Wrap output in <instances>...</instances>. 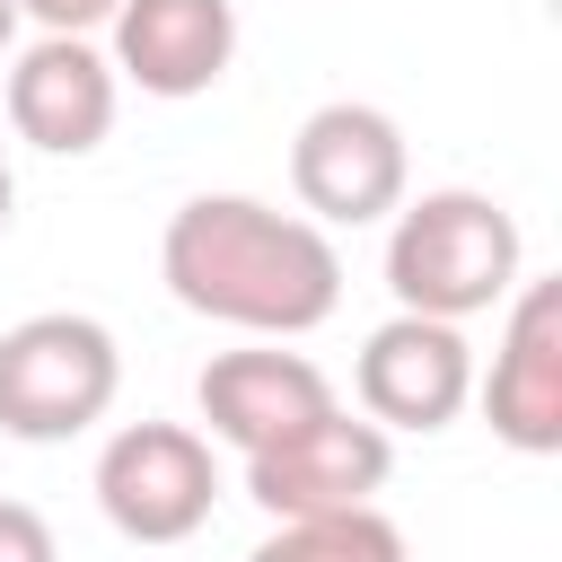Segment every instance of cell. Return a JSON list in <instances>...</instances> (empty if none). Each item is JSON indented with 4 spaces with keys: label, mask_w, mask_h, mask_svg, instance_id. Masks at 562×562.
I'll return each instance as SVG.
<instances>
[{
    "label": "cell",
    "mask_w": 562,
    "mask_h": 562,
    "mask_svg": "<svg viewBox=\"0 0 562 562\" xmlns=\"http://www.w3.org/2000/svg\"><path fill=\"white\" fill-rule=\"evenodd\" d=\"M518 220L474 193V184H439L422 202H395V228H386V290L404 316H439V325H465L483 307H501L518 290Z\"/></svg>",
    "instance_id": "obj_2"
},
{
    "label": "cell",
    "mask_w": 562,
    "mask_h": 562,
    "mask_svg": "<svg viewBox=\"0 0 562 562\" xmlns=\"http://www.w3.org/2000/svg\"><path fill=\"white\" fill-rule=\"evenodd\" d=\"M123 395V351L97 316L44 307L0 334V430L9 439H79L114 413Z\"/></svg>",
    "instance_id": "obj_3"
},
{
    "label": "cell",
    "mask_w": 562,
    "mask_h": 562,
    "mask_svg": "<svg viewBox=\"0 0 562 562\" xmlns=\"http://www.w3.org/2000/svg\"><path fill=\"white\" fill-rule=\"evenodd\" d=\"M9 35H18V0H0V53H9Z\"/></svg>",
    "instance_id": "obj_15"
},
{
    "label": "cell",
    "mask_w": 562,
    "mask_h": 562,
    "mask_svg": "<svg viewBox=\"0 0 562 562\" xmlns=\"http://www.w3.org/2000/svg\"><path fill=\"white\" fill-rule=\"evenodd\" d=\"M404 176H413V158H404L395 114H378V105H360V97L316 105V114L299 123V140H290V184H299V202H307L316 228L395 220Z\"/></svg>",
    "instance_id": "obj_5"
},
{
    "label": "cell",
    "mask_w": 562,
    "mask_h": 562,
    "mask_svg": "<svg viewBox=\"0 0 562 562\" xmlns=\"http://www.w3.org/2000/svg\"><path fill=\"white\" fill-rule=\"evenodd\" d=\"M9 123H18V140L53 149V158H88L114 132V61L88 35L26 44L9 70Z\"/></svg>",
    "instance_id": "obj_11"
},
{
    "label": "cell",
    "mask_w": 562,
    "mask_h": 562,
    "mask_svg": "<svg viewBox=\"0 0 562 562\" xmlns=\"http://www.w3.org/2000/svg\"><path fill=\"white\" fill-rule=\"evenodd\" d=\"M158 272H167L176 307L237 325V334H272V342L316 334L342 307L334 237L255 193H193L158 237Z\"/></svg>",
    "instance_id": "obj_1"
},
{
    "label": "cell",
    "mask_w": 562,
    "mask_h": 562,
    "mask_svg": "<svg viewBox=\"0 0 562 562\" xmlns=\"http://www.w3.org/2000/svg\"><path fill=\"white\" fill-rule=\"evenodd\" d=\"M9 202H18V184H9V167H0V228H9Z\"/></svg>",
    "instance_id": "obj_16"
},
{
    "label": "cell",
    "mask_w": 562,
    "mask_h": 562,
    "mask_svg": "<svg viewBox=\"0 0 562 562\" xmlns=\"http://www.w3.org/2000/svg\"><path fill=\"white\" fill-rule=\"evenodd\" d=\"M246 562H413V553L386 509H334V518H281Z\"/></svg>",
    "instance_id": "obj_12"
},
{
    "label": "cell",
    "mask_w": 562,
    "mask_h": 562,
    "mask_svg": "<svg viewBox=\"0 0 562 562\" xmlns=\"http://www.w3.org/2000/svg\"><path fill=\"white\" fill-rule=\"evenodd\" d=\"M193 404H202L211 439H228L237 457H263V448H281L290 430H307L316 413H334V378H325L307 351L246 342V351H211V360H202Z\"/></svg>",
    "instance_id": "obj_8"
},
{
    "label": "cell",
    "mask_w": 562,
    "mask_h": 562,
    "mask_svg": "<svg viewBox=\"0 0 562 562\" xmlns=\"http://www.w3.org/2000/svg\"><path fill=\"white\" fill-rule=\"evenodd\" d=\"M351 386H360V422H378V430H448L474 395V351H465L457 325L395 307L360 342Z\"/></svg>",
    "instance_id": "obj_7"
},
{
    "label": "cell",
    "mask_w": 562,
    "mask_h": 562,
    "mask_svg": "<svg viewBox=\"0 0 562 562\" xmlns=\"http://www.w3.org/2000/svg\"><path fill=\"white\" fill-rule=\"evenodd\" d=\"M123 0H18V18H35L44 35H88V26H105Z\"/></svg>",
    "instance_id": "obj_14"
},
{
    "label": "cell",
    "mask_w": 562,
    "mask_h": 562,
    "mask_svg": "<svg viewBox=\"0 0 562 562\" xmlns=\"http://www.w3.org/2000/svg\"><path fill=\"white\" fill-rule=\"evenodd\" d=\"M0 562H61V544H53L44 509H26V501H0Z\"/></svg>",
    "instance_id": "obj_13"
},
{
    "label": "cell",
    "mask_w": 562,
    "mask_h": 562,
    "mask_svg": "<svg viewBox=\"0 0 562 562\" xmlns=\"http://www.w3.org/2000/svg\"><path fill=\"white\" fill-rule=\"evenodd\" d=\"M483 422L518 457L562 448V281L509 290V325H501V351H492V378H483Z\"/></svg>",
    "instance_id": "obj_9"
},
{
    "label": "cell",
    "mask_w": 562,
    "mask_h": 562,
    "mask_svg": "<svg viewBox=\"0 0 562 562\" xmlns=\"http://www.w3.org/2000/svg\"><path fill=\"white\" fill-rule=\"evenodd\" d=\"M105 26H114V79H132L140 97H202L237 61L228 0H123Z\"/></svg>",
    "instance_id": "obj_10"
},
{
    "label": "cell",
    "mask_w": 562,
    "mask_h": 562,
    "mask_svg": "<svg viewBox=\"0 0 562 562\" xmlns=\"http://www.w3.org/2000/svg\"><path fill=\"white\" fill-rule=\"evenodd\" d=\"M211 501H220V465L211 439L184 422H123L97 448V509L132 544H184L211 518Z\"/></svg>",
    "instance_id": "obj_4"
},
{
    "label": "cell",
    "mask_w": 562,
    "mask_h": 562,
    "mask_svg": "<svg viewBox=\"0 0 562 562\" xmlns=\"http://www.w3.org/2000/svg\"><path fill=\"white\" fill-rule=\"evenodd\" d=\"M395 474V439L360 413H316L307 430H290L281 448L246 457V492L272 509V518H334V509H378Z\"/></svg>",
    "instance_id": "obj_6"
}]
</instances>
